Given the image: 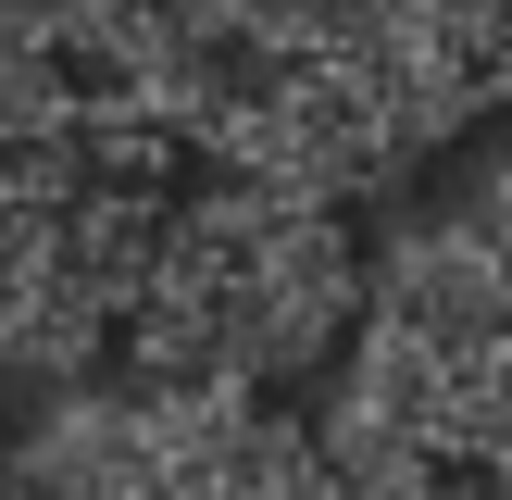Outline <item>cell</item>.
Listing matches in <instances>:
<instances>
[{"label":"cell","instance_id":"6da1fadb","mask_svg":"<svg viewBox=\"0 0 512 500\" xmlns=\"http://www.w3.org/2000/svg\"><path fill=\"white\" fill-rule=\"evenodd\" d=\"M350 300H363V250L338 200L225 163V188L163 200V238L113 325L138 350V388H275L350 338Z\"/></svg>","mask_w":512,"mask_h":500},{"label":"cell","instance_id":"7a4b0ae2","mask_svg":"<svg viewBox=\"0 0 512 500\" xmlns=\"http://www.w3.org/2000/svg\"><path fill=\"white\" fill-rule=\"evenodd\" d=\"M363 325L413 338L425 363H450L488 413H512V250L475 213H400L388 250L363 263Z\"/></svg>","mask_w":512,"mask_h":500},{"label":"cell","instance_id":"3957f363","mask_svg":"<svg viewBox=\"0 0 512 500\" xmlns=\"http://www.w3.org/2000/svg\"><path fill=\"white\" fill-rule=\"evenodd\" d=\"M150 488V400L138 388H88L38 375L0 425V500H138Z\"/></svg>","mask_w":512,"mask_h":500},{"label":"cell","instance_id":"277c9868","mask_svg":"<svg viewBox=\"0 0 512 500\" xmlns=\"http://www.w3.org/2000/svg\"><path fill=\"white\" fill-rule=\"evenodd\" d=\"M150 400V488L163 500H325L313 438L263 413V388H138Z\"/></svg>","mask_w":512,"mask_h":500},{"label":"cell","instance_id":"5b68a950","mask_svg":"<svg viewBox=\"0 0 512 500\" xmlns=\"http://www.w3.org/2000/svg\"><path fill=\"white\" fill-rule=\"evenodd\" d=\"M438 500H512V413L475 425V438L450 450V488H438Z\"/></svg>","mask_w":512,"mask_h":500},{"label":"cell","instance_id":"8992f818","mask_svg":"<svg viewBox=\"0 0 512 500\" xmlns=\"http://www.w3.org/2000/svg\"><path fill=\"white\" fill-rule=\"evenodd\" d=\"M463 213H475V225H488V238L512 250V138L488 150V175H475V200H463Z\"/></svg>","mask_w":512,"mask_h":500},{"label":"cell","instance_id":"52a82bcc","mask_svg":"<svg viewBox=\"0 0 512 500\" xmlns=\"http://www.w3.org/2000/svg\"><path fill=\"white\" fill-rule=\"evenodd\" d=\"M138 500H163V488H138Z\"/></svg>","mask_w":512,"mask_h":500}]
</instances>
